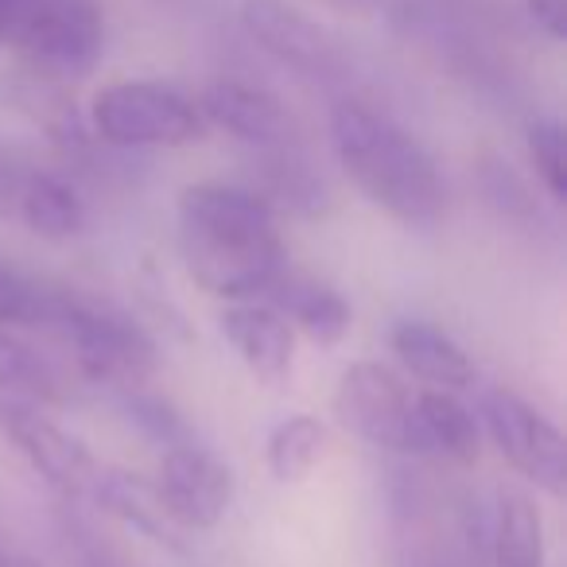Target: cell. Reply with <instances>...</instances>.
Masks as SVG:
<instances>
[{"label":"cell","instance_id":"cell-1","mask_svg":"<svg viewBox=\"0 0 567 567\" xmlns=\"http://www.w3.org/2000/svg\"><path fill=\"white\" fill-rule=\"evenodd\" d=\"M179 252L195 284L234 303L265 296L288 268L268 198L229 183H195L179 195Z\"/></svg>","mask_w":567,"mask_h":567},{"label":"cell","instance_id":"cell-2","mask_svg":"<svg viewBox=\"0 0 567 567\" xmlns=\"http://www.w3.org/2000/svg\"><path fill=\"white\" fill-rule=\"evenodd\" d=\"M331 144L347 179L378 210L409 229H432L447 210V187L432 152L365 102L331 110Z\"/></svg>","mask_w":567,"mask_h":567},{"label":"cell","instance_id":"cell-3","mask_svg":"<svg viewBox=\"0 0 567 567\" xmlns=\"http://www.w3.org/2000/svg\"><path fill=\"white\" fill-rule=\"evenodd\" d=\"M40 327H51L66 347L74 350V362L86 378L102 385H141L156 370V347L152 339L113 308H97L79 296H43Z\"/></svg>","mask_w":567,"mask_h":567},{"label":"cell","instance_id":"cell-4","mask_svg":"<svg viewBox=\"0 0 567 567\" xmlns=\"http://www.w3.org/2000/svg\"><path fill=\"white\" fill-rule=\"evenodd\" d=\"M97 141L113 148H183L206 133L198 105L175 86L148 79L110 82L90 102Z\"/></svg>","mask_w":567,"mask_h":567},{"label":"cell","instance_id":"cell-5","mask_svg":"<svg viewBox=\"0 0 567 567\" xmlns=\"http://www.w3.org/2000/svg\"><path fill=\"white\" fill-rule=\"evenodd\" d=\"M9 43L51 79H82L105 48V12L97 0H20Z\"/></svg>","mask_w":567,"mask_h":567},{"label":"cell","instance_id":"cell-6","mask_svg":"<svg viewBox=\"0 0 567 567\" xmlns=\"http://www.w3.org/2000/svg\"><path fill=\"white\" fill-rule=\"evenodd\" d=\"M482 427L502 451V458L533 486L559 497L567 489V443L564 432L544 416L540 409L509 389H486L482 393Z\"/></svg>","mask_w":567,"mask_h":567},{"label":"cell","instance_id":"cell-7","mask_svg":"<svg viewBox=\"0 0 567 567\" xmlns=\"http://www.w3.org/2000/svg\"><path fill=\"white\" fill-rule=\"evenodd\" d=\"M0 435L24 455V463L40 474L48 486H55L66 497L94 494L102 466L94 463V455L86 451V443L74 440L71 432H63L59 424H51L48 416H40L35 409H28V401L0 393Z\"/></svg>","mask_w":567,"mask_h":567},{"label":"cell","instance_id":"cell-8","mask_svg":"<svg viewBox=\"0 0 567 567\" xmlns=\"http://www.w3.org/2000/svg\"><path fill=\"white\" fill-rule=\"evenodd\" d=\"M334 416L378 451H409L412 393L389 365L354 362L334 389Z\"/></svg>","mask_w":567,"mask_h":567},{"label":"cell","instance_id":"cell-9","mask_svg":"<svg viewBox=\"0 0 567 567\" xmlns=\"http://www.w3.org/2000/svg\"><path fill=\"white\" fill-rule=\"evenodd\" d=\"M159 505L179 528H214L234 502V471L195 443H175L152 478Z\"/></svg>","mask_w":567,"mask_h":567},{"label":"cell","instance_id":"cell-10","mask_svg":"<svg viewBox=\"0 0 567 567\" xmlns=\"http://www.w3.org/2000/svg\"><path fill=\"white\" fill-rule=\"evenodd\" d=\"M221 339L229 342L241 365L268 389H280L296 365V331L272 303L237 300L218 319Z\"/></svg>","mask_w":567,"mask_h":567},{"label":"cell","instance_id":"cell-11","mask_svg":"<svg viewBox=\"0 0 567 567\" xmlns=\"http://www.w3.org/2000/svg\"><path fill=\"white\" fill-rule=\"evenodd\" d=\"M241 24L268 55H276L280 63L296 66L303 74H327L339 63V48H334L331 35L284 0H245Z\"/></svg>","mask_w":567,"mask_h":567},{"label":"cell","instance_id":"cell-12","mask_svg":"<svg viewBox=\"0 0 567 567\" xmlns=\"http://www.w3.org/2000/svg\"><path fill=\"white\" fill-rule=\"evenodd\" d=\"M198 113H203L206 125L221 128V133L237 136L245 144H257V148H284L292 136L288 110L268 90L237 79L210 82L198 97Z\"/></svg>","mask_w":567,"mask_h":567},{"label":"cell","instance_id":"cell-13","mask_svg":"<svg viewBox=\"0 0 567 567\" xmlns=\"http://www.w3.org/2000/svg\"><path fill=\"white\" fill-rule=\"evenodd\" d=\"M409 451L416 455H435L447 463L471 466L482 455V427L478 416L447 389H427L412 396V427Z\"/></svg>","mask_w":567,"mask_h":567},{"label":"cell","instance_id":"cell-14","mask_svg":"<svg viewBox=\"0 0 567 567\" xmlns=\"http://www.w3.org/2000/svg\"><path fill=\"white\" fill-rule=\"evenodd\" d=\"M265 296L292 323V331H300L316 347H339L350 334V323H354L350 303L334 292L331 284L308 280V276H288V268L276 276V284Z\"/></svg>","mask_w":567,"mask_h":567},{"label":"cell","instance_id":"cell-15","mask_svg":"<svg viewBox=\"0 0 567 567\" xmlns=\"http://www.w3.org/2000/svg\"><path fill=\"white\" fill-rule=\"evenodd\" d=\"M389 347H393L396 362L420 378L432 389H447V393H458V389L474 385V362L447 331L424 323V319H401V323L389 331Z\"/></svg>","mask_w":567,"mask_h":567},{"label":"cell","instance_id":"cell-16","mask_svg":"<svg viewBox=\"0 0 567 567\" xmlns=\"http://www.w3.org/2000/svg\"><path fill=\"white\" fill-rule=\"evenodd\" d=\"M94 494H97V502L110 505L113 517L133 525L136 533H144L148 540L164 544V548H172V551H183V528L167 517V509L159 505L152 482L136 478V474H102Z\"/></svg>","mask_w":567,"mask_h":567},{"label":"cell","instance_id":"cell-17","mask_svg":"<svg viewBox=\"0 0 567 567\" xmlns=\"http://www.w3.org/2000/svg\"><path fill=\"white\" fill-rule=\"evenodd\" d=\"M17 210L32 234L48 241H66L86 226V206L74 195L71 183L59 175H28L17 187Z\"/></svg>","mask_w":567,"mask_h":567},{"label":"cell","instance_id":"cell-18","mask_svg":"<svg viewBox=\"0 0 567 567\" xmlns=\"http://www.w3.org/2000/svg\"><path fill=\"white\" fill-rule=\"evenodd\" d=\"M544 517L533 497L520 489L497 494L494 520V567H544Z\"/></svg>","mask_w":567,"mask_h":567},{"label":"cell","instance_id":"cell-19","mask_svg":"<svg viewBox=\"0 0 567 567\" xmlns=\"http://www.w3.org/2000/svg\"><path fill=\"white\" fill-rule=\"evenodd\" d=\"M327 455V427L308 412L280 420L268 432L265 443V463L276 482H303Z\"/></svg>","mask_w":567,"mask_h":567},{"label":"cell","instance_id":"cell-20","mask_svg":"<svg viewBox=\"0 0 567 567\" xmlns=\"http://www.w3.org/2000/svg\"><path fill=\"white\" fill-rule=\"evenodd\" d=\"M0 393L17 396V401H43V404L63 401L55 370L32 347H24L4 323H0Z\"/></svg>","mask_w":567,"mask_h":567},{"label":"cell","instance_id":"cell-21","mask_svg":"<svg viewBox=\"0 0 567 567\" xmlns=\"http://www.w3.org/2000/svg\"><path fill=\"white\" fill-rule=\"evenodd\" d=\"M528 159H533L536 175L548 187V195L556 203L567 198V141H564V125L559 121H536L528 128Z\"/></svg>","mask_w":567,"mask_h":567},{"label":"cell","instance_id":"cell-22","mask_svg":"<svg viewBox=\"0 0 567 567\" xmlns=\"http://www.w3.org/2000/svg\"><path fill=\"white\" fill-rule=\"evenodd\" d=\"M43 296L48 292L28 284L24 276L0 268V323L4 327H40Z\"/></svg>","mask_w":567,"mask_h":567},{"label":"cell","instance_id":"cell-23","mask_svg":"<svg viewBox=\"0 0 567 567\" xmlns=\"http://www.w3.org/2000/svg\"><path fill=\"white\" fill-rule=\"evenodd\" d=\"M528 17L551 40H567V0H525Z\"/></svg>","mask_w":567,"mask_h":567},{"label":"cell","instance_id":"cell-24","mask_svg":"<svg viewBox=\"0 0 567 567\" xmlns=\"http://www.w3.org/2000/svg\"><path fill=\"white\" fill-rule=\"evenodd\" d=\"M74 551H79L82 567H128L117 551L105 548V544L97 540V536H90V533H74Z\"/></svg>","mask_w":567,"mask_h":567},{"label":"cell","instance_id":"cell-25","mask_svg":"<svg viewBox=\"0 0 567 567\" xmlns=\"http://www.w3.org/2000/svg\"><path fill=\"white\" fill-rule=\"evenodd\" d=\"M20 12V0H0V43H9V32H12V20Z\"/></svg>","mask_w":567,"mask_h":567},{"label":"cell","instance_id":"cell-26","mask_svg":"<svg viewBox=\"0 0 567 567\" xmlns=\"http://www.w3.org/2000/svg\"><path fill=\"white\" fill-rule=\"evenodd\" d=\"M0 567H20V559H12V556H9V551L0 548Z\"/></svg>","mask_w":567,"mask_h":567},{"label":"cell","instance_id":"cell-27","mask_svg":"<svg viewBox=\"0 0 567 567\" xmlns=\"http://www.w3.org/2000/svg\"><path fill=\"white\" fill-rule=\"evenodd\" d=\"M331 4H342V9H354V4H362V0H331Z\"/></svg>","mask_w":567,"mask_h":567},{"label":"cell","instance_id":"cell-28","mask_svg":"<svg viewBox=\"0 0 567 567\" xmlns=\"http://www.w3.org/2000/svg\"><path fill=\"white\" fill-rule=\"evenodd\" d=\"M20 567H40V564H32V559H20Z\"/></svg>","mask_w":567,"mask_h":567}]
</instances>
